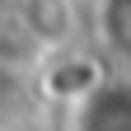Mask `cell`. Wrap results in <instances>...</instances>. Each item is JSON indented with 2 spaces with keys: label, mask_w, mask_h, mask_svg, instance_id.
<instances>
[{
  "label": "cell",
  "mask_w": 131,
  "mask_h": 131,
  "mask_svg": "<svg viewBox=\"0 0 131 131\" xmlns=\"http://www.w3.org/2000/svg\"><path fill=\"white\" fill-rule=\"evenodd\" d=\"M80 131H131V84L98 80L80 98Z\"/></svg>",
  "instance_id": "1"
},
{
  "label": "cell",
  "mask_w": 131,
  "mask_h": 131,
  "mask_svg": "<svg viewBox=\"0 0 131 131\" xmlns=\"http://www.w3.org/2000/svg\"><path fill=\"white\" fill-rule=\"evenodd\" d=\"M19 24L38 42H61V38H70L75 9H70V0H24L19 5Z\"/></svg>",
  "instance_id": "2"
},
{
  "label": "cell",
  "mask_w": 131,
  "mask_h": 131,
  "mask_svg": "<svg viewBox=\"0 0 131 131\" xmlns=\"http://www.w3.org/2000/svg\"><path fill=\"white\" fill-rule=\"evenodd\" d=\"M103 38L131 56V0H103Z\"/></svg>",
  "instance_id": "3"
}]
</instances>
